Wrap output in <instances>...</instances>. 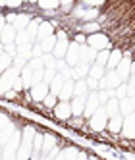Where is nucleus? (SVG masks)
Instances as JSON below:
<instances>
[{
	"instance_id": "nucleus-46",
	"label": "nucleus",
	"mask_w": 135,
	"mask_h": 160,
	"mask_svg": "<svg viewBox=\"0 0 135 160\" xmlns=\"http://www.w3.org/2000/svg\"><path fill=\"white\" fill-rule=\"evenodd\" d=\"M87 85H89V89H91V91H98L100 89L98 79H95V77H87Z\"/></svg>"
},
{
	"instance_id": "nucleus-49",
	"label": "nucleus",
	"mask_w": 135,
	"mask_h": 160,
	"mask_svg": "<svg viewBox=\"0 0 135 160\" xmlns=\"http://www.w3.org/2000/svg\"><path fill=\"white\" fill-rule=\"evenodd\" d=\"M6 14V21L8 23H12L14 25V21H16V16H18V12H4Z\"/></svg>"
},
{
	"instance_id": "nucleus-5",
	"label": "nucleus",
	"mask_w": 135,
	"mask_h": 160,
	"mask_svg": "<svg viewBox=\"0 0 135 160\" xmlns=\"http://www.w3.org/2000/svg\"><path fill=\"white\" fill-rule=\"evenodd\" d=\"M19 70H16V68H8L6 72L0 73V97H4L6 95V91L10 89H14V83H16V79L19 77Z\"/></svg>"
},
{
	"instance_id": "nucleus-30",
	"label": "nucleus",
	"mask_w": 135,
	"mask_h": 160,
	"mask_svg": "<svg viewBox=\"0 0 135 160\" xmlns=\"http://www.w3.org/2000/svg\"><path fill=\"white\" fill-rule=\"evenodd\" d=\"M131 112H135L133 102H131V97L120 98V114H122V116H128V114H131Z\"/></svg>"
},
{
	"instance_id": "nucleus-1",
	"label": "nucleus",
	"mask_w": 135,
	"mask_h": 160,
	"mask_svg": "<svg viewBox=\"0 0 135 160\" xmlns=\"http://www.w3.org/2000/svg\"><path fill=\"white\" fill-rule=\"evenodd\" d=\"M108 112H106V108H104V104H100L97 110H95V114L91 118H87V125L91 128V131L93 133H98V131H102V129H106V123H108Z\"/></svg>"
},
{
	"instance_id": "nucleus-28",
	"label": "nucleus",
	"mask_w": 135,
	"mask_h": 160,
	"mask_svg": "<svg viewBox=\"0 0 135 160\" xmlns=\"http://www.w3.org/2000/svg\"><path fill=\"white\" fill-rule=\"evenodd\" d=\"M106 72H108V70H106V66L93 62L91 68H89V77H95V79H98V81H100V77H104Z\"/></svg>"
},
{
	"instance_id": "nucleus-54",
	"label": "nucleus",
	"mask_w": 135,
	"mask_h": 160,
	"mask_svg": "<svg viewBox=\"0 0 135 160\" xmlns=\"http://www.w3.org/2000/svg\"><path fill=\"white\" fill-rule=\"evenodd\" d=\"M2 52H4V44H2V42H0V54H2Z\"/></svg>"
},
{
	"instance_id": "nucleus-21",
	"label": "nucleus",
	"mask_w": 135,
	"mask_h": 160,
	"mask_svg": "<svg viewBox=\"0 0 135 160\" xmlns=\"http://www.w3.org/2000/svg\"><path fill=\"white\" fill-rule=\"evenodd\" d=\"M31 19H33V14L23 12V10H18V16H16L14 25H16V29H27V25H29Z\"/></svg>"
},
{
	"instance_id": "nucleus-38",
	"label": "nucleus",
	"mask_w": 135,
	"mask_h": 160,
	"mask_svg": "<svg viewBox=\"0 0 135 160\" xmlns=\"http://www.w3.org/2000/svg\"><path fill=\"white\" fill-rule=\"evenodd\" d=\"M114 97V89H98V98H100V104H106V102Z\"/></svg>"
},
{
	"instance_id": "nucleus-48",
	"label": "nucleus",
	"mask_w": 135,
	"mask_h": 160,
	"mask_svg": "<svg viewBox=\"0 0 135 160\" xmlns=\"http://www.w3.org/2000/svg\"><path fill=\"white\" fill-rule=\"evenodd\" d=\"M42 48H41V44L39 42H33V58H39V56H42Z\"/></svg>"
},
{
	"instance_id": "nucleus-13",
	"label": "nucleus",
	"mask_w": 135,
	"mask_h": 160,
	"mask_svg": "<svg viewBox=\"0 0 135 160\" xmlns=\"http://www.w3.org/2000/svg\"><path fill=\"white\" fill-rule=\"evenodd\" d=\"M122 125H123V116H122V114H114V116H110V118H108L106 129H108L112 135H120Z\"/></svg>"
},
{
	"instance_id": "nucleus-40",
	"label": "nucleus",
	"mask_w": 135,
	"mask_h": 160,
	"mask_svg": "<svg viewBox=\"0 0 135 160\" xmlns=\"http://www.w3.org/2000/svg\"><path fill=\"white\" fill-rule=\"evenodd\" d=\"M12 122H14V116H10L6 110H0V131H2L8 123H12Z\"/></svg>"
},
{
	"instance_id": "nucleus-26",
	"label": "nucleus",
	"mask_w": 135,
	"mask_h": 160,
	"mask_svg": "<svg viewBox=\"0 0 135 160\" xmlns=\"http://www.w3.org/2000/svg\"><path fill=\"white\" fill-rule=\"evenodd\" d=\"M21 81H23V87L25 89H31L33 87V68L29 66V62L23 66V70H21Z\"/></svg>"
},
{
	"instance_id": "nucleus-55",
	"label": "nucleus",
	"mask_w": 135,
	"mask_h": 160,
	"mask_svg": "<svg viewBox=\"0 0 135 160\" xmlns=\"http://www.w3.org/2000/svg\"><path fill=\"white\" fill-rule=\"evenodd\" d=\"M131 102H133V108H135V97H131Z\"/></svg>"
},
{
	"instance_id": "nucleus-52",
	"label": "nucleus",
	"mask_w": 135,
	"mask_h": 160,
	"mask_svg": "<svg viewBox=\"0 0 135 160\" xmlns=\"http://www.w3.org/2000/svg\"><path fill=\"white\" fill-rule=\"evenodd\" d=\"M8 6V0H0V10H4Z\"/></svg>"
},
{
	"instance_id": "nucleus-23",
	"label": "nucleus",
	"mask_w": 135,
	"mask_h": 160,
	"mask_svg": "<svg viewBox=\"0 0 135 160\" xmlns=\"http://www.w3.org/2000/svg\"><path fill=\"white\" fill-rule=\"evenodd\" d=\"M64 125H68V128H72V129H75V131H79L83 125H87V118L83 116V114H73V116L68 120Z\"/></svg>"
},
{
	"instance_id": "nucleus-24",
	"label": "nucleus",
	"mask_w": 135,
	"mask_h": 160,
	"mask_svg": "<svg viewBox=\"0 0 135 160\" xmlns=\"http://www.w3.org/2000/svg\"><path fill=\"white\" fill-rule=\"evenodd\" d=\"M72 68H73V73H72L73 79H85V77H89V68H91V64L77 62V64L72 66Z\"/></svg>"
},
{
	"instance_id": "nucleus-7",
	"label": "nucleus",
	"mask_w": 135,
	"mask_h": 160,
	"mask_svg": "<svg viewBox=\"0 0 135 160\" xmlns=\"http://www.w3.org/2000/svg\"><path fill=\"white\" fill-rule=\"evenodd\" d=\"M120 83H123V81H122V77L118 75L116 70H108L104 73V77H100V81H98L100 89H116Z\"/></svg>"
},
{
	"instance_id": "nucleus-9",
	"label": "nucleus",
	"mask_w": 135,
	"mask_h": 160,
	"mask_svg": "<svg viewBox=\"0 0 135 160\" xmlns=\"http://www.w3.org/2000/svg\"><path fill=\"white\" fill-rule=\"evenodd\" d=\"M98 106H100L98 91H89V95H87V104H85V112H83V116H85V118H91Z\"/></svg>"
},
{
	"instance_id": "nucleus-20",
	"label": "nucleus",
	"mask_w": 135,
	"mask_h": 160,
	"mask_svg": "<svg viewBox=\"0 0 135 160\" xmlns=\"http://www.w3.org/2000/svg\"><path fill=\"white\" fill-rule=\"evenodd\" d=\"M73 81H75V79H66V81H64L60 93H58L60 100H72L73 98Z\"/></svg>"
},
{
	"instance_id": "nucleus-19",
	"label": "nucleus",
	"mask_w": 135,
	"mask_h": 160,
	"mask_svg": "<svg viewBox=\"0 0 135 160\" xmlns=\"http://www.w3.org/2000/svg\"><path fill=\"white\" fill-rule=\"evenodd\" d=\"M66 62L70 66H75L77 62H79V44H77L75 41L70 42V48H68V52H66Z\"/></svg>"
},
{
	"instance_id": "nucleus-36",
	"label": "nucleus",
	"mask_w": 135,
	"mask_h": 160,
	"mask_svg": "<svg viewBox=\"0 0 135 160\" xmlns=\"http://www.w3.org/2000/svg\"><path fill=\"white\" fill-rule=\"evenodd\" d=\"M58 100H60V98H58V95H56V93H48L47 97H44L42 104L47 106V110H50V112H52V108H54L56 104H58Z\"/></svg>"
},
{
	"instance_id": "nucleus-37",
	"label": "nucleus",
	"mask_w": 135,
	"mask_h": 160,
	"mask_svg": "<svg viewBox=\"0 0 135 160\" xmlns=\"http://www.w3.org/2000/svg\"><path fill=\"white\" fill-rule=\"evenodd\" d=\"M25 42H33L31 35L27 33V29H18V35H16V44H25Z\"/></svg>"
},
{
	"instance_id": "nucleus-44",
	"label": "nucleus",
	"mask_w": 135,
	"mask_h": 160,
	"mask_svg": "<svg viewBox=\"0 0 135 160\" xmlns=\"http://www.w3.org/2000/svg\"><path fill=\"white\" fill-rule=\"evenodd\" d=\"M27 62H29V60H27V58H23V56H14V64H12V66L16 68V70H19V72H21V70H23V66H25Z\"/></svg>"
},
{
	"instance_id": "nucleus-14",
	"label": "nucleus",
	"mask_w": 135,
	"mask_h": 160,
	"mask_svg": "<svg viewBox=\"0 0 135 160\" xmlns=\"http://www.w3.org/2000/svg\"><path fill=\"white\" fill-rule=\"evenodd\" d=\"M42 139H44V131H37L35 139H33V148H31V160H39L42 154Z\"/></svg>"
},
{
	"instance_id": "nucleus-3",
	"label": "nucleus",
	"mask_w": 135,
	"mask_h": 160,
	"mask_svg": "<svg viewBox=\"0 0 135 160\" xmlns=\"http://www.w3.org/2000/svg\"><path fill=\"white\" fill-rule=\"evenodd\" d=\"M19 145H21V128H18L16 133L10 137V141L2 147V156H4V160H16Z\"/></svg>"
},
{
	"instance_id": "nucleus-35",
	"label": "nucleus",
	"mask_w": 135,
	"mask_h": 160,
	"mask_svg": "<svg viewBox=\"0 0 135 160\" xmlns=\"http://www.w3.org/2000/svg\"><path fill=\"white\" fill-rule=\"evenodd\" d=\"M39 10H58L60 0H39Z\"/></svg>"
},
{
	"instance_id": "nucleus-51",
	"label": "nucleus",
	"mask_w": 135,
	"mask_h": 160,
	"mask_svg": "<svg viewBox=\"0 0 135 160\" xmlns=\"http://www.w3.org/2000/svg\"><path fill=\"white\" fill-rule=\"evenodd\" d=\"M128 83H129L131 87H135V73H131V77L128 79Z\"/></svg>"
},
{
	"instance_id": "nucleus-2",
	"label": "nucleus",
	"mask_w": 135,
	"mask_h": 160,
	"mask_svg": "<svg viewBox=\"0 0 135 160\" xmlns=\"http://www.w3.org/2000/svg\"><path fill=\"white\" fill-rule=\"evenodd\" d=\"M87 44H89L91 48H95L97 52L114 47V42H112V39H110V35H108L106 31H97V33L87 35Z\"/></svg>"
},
{
	"instance_id": "nucleus-18",
	"label": "nucleus",
	"mask_w": 135,
	"mask_h": 160,
	"mask_svg": "<svg viewBox=\"0 0 135 160\" xmlns=\"http://www.w3.org/2000/svg\"><path fill=\"white\" fill-rule=\"evenodd\" d=\"M77 156H79V148L75 145H64L56 160H77Z\"/></svg>"
},
{
	"instance_id": "nucleus-6",
	"label": "nucleus",
	"mask_w": 135,
	"mask_h": 160,
	"mask_svg": "<svg viewBox=\"0 0 135 160\" xmlns=\"http://www.w3.org/2000/svg\"><path fill=\"white\" fill-rule=\"evenodd\" d=\"M120 137H122V139H128V141L135 139V112L123 116V125H122Z\"/></svg>"
},
{
	"instance_id": "nucleus-42",
	"label": "nucleus",
	"mask_w": 135,
	"mask_h": 160,
	"mask_svg": "<svg viewBox=\"0 0 135 160\" xmlns=\"http://www.w3.org/2000/svg\"><path fill=\"white\" fill-rule=\"evenodd\" d=\"M56 73H58V70H56V68H44V79H42V81L50 85V81L56 77Z\"/></svg>"
},
{
	"instance_id": "nucleus-41",
	"label": "nucleus",
	"mask_w": 135,
	"mask_h": 160,
	"mask_svg": "<svg viewBox=\"0 0 135 160\" xmlns=\"http://www.w3.org/2000/svg\"><path fill=\"white\" fill-rule=\"evenodd\" d=\"M114 97H116V98H123V97H128V83H126V81L120 83V85L114 89Z\"/></svg>"
},
{
	"instance_id": "nucleus-12",
	"label": "nucleus",
	"mask_w": 135,
	"mask_h": 160,
	"mask_svg": "<svg viewBox=\"0 0 135 160\" xmlns=\"http://www.w3.org/2000/svg\"><path fill=\"white\" fill-rule=\"evenodd\" d=\"M56 33V27L50 19H42L41 21V25H39V33H37V41H42V39H47L48 35H54ZM35 41V42H37Z\"/></svg>"
},
{
	"instance_id": "nucleus-53",
	"label": "nucleus",
	"mask_w": 135,
	"mask_h": 160,
	"mask_svg": "<svg viewBox=\"0 0 135 160\" xmlns=\"http://www.w3.org/2000/svg\"><path fill=\"white\" fill-rule=\"evenodd\" d=\"M25 4H31V6H37V4H39V0H27Z\"/></svg>"
},
{
	"instance_id": "nucleus-45",
	"label": "nucleus",
	"mask_w": 135,
	"mask_h": 160,
	"mask_svg": "<svg viewBox=\"0 0 135 160\" xmlns=\"http://www.w3.org/2000/svg\"><path fill=\"white\" fill-rule=\"evenodd\" d=\"M83 4L87 6H95V8H104V4L108 2V0H81Z\"/></svg>"
},
{
	"instance_id": "nucleus-32",
	"label": "nucleus",
	"mask_w": 135,
	"mask_h": 160,
	"mask_svg": "<svg viewBox=\"0 0 135 160\" xmlns=\"http://www.w3.org/2000/svg\"><path fill=\"white\" fill-rule=\"evenodd\" d=\"M12 64H14V56L12 54H8L6 50L0 54V73L2 72H6L8 68H12Z\"/></svg>"
},
{
	"instance_id": "nucleus-34",
	"label": "nucleus",
	"mask_w": 135,
	"mask_h": 160,
	"mask_svg": "<svg viewBox=\"0 0 135 160\" xmlns=\"http://www.w3.org/2000/svg\"><path fill=\"white\" fill-rule=\"evenodd\" d=\"M64 81H66V77L58 72V73H56V77L50 81V93H56V95H58L60 89H62V85H64Z\"/></svg>"
},
{
	"instance_id": "nucleus-25",
	"label": "nucleus",
	"mask_w": 135,
	"mask_h": 160,
	"mask_svg": "<svg viewBox=\"0 0 135 160\" xmlns=\"http://www.w3.org/2000/svg\"><path fill=\"white\" fill-rule=\"evenodd\" d=\"M70 102H72V110H73V114H83V112H85V104H87V95L73 97Z\"/></svg>"
},
{
	"instance_id": "nucleus-31",
	"label": "nucleus",
	"mask_w": 135,
	"mask_h": 160,
	"mask_svg": "<svg viewBox=\"0 0 135 160\" xmlns=\"http://www.w3.org/2000/svg\"><path fill=\"white\" fill-rule=\"evenodd\" d=\"M16 56H23V58L31 60V58H33V42L18 44V54H16Z\"/></svg>"
},
{
	"instance_id": "nucleus-11",
	"label": "nucleus",
	"mask_w": 135,
	"mask_h": 160,
	"mask_svg": "<svg viewBox=\"0 0 135 160\" xmlns=\"http://www.w3.org/2000/svg\"><path fill=\"white\" fill-rule=\"evenodd\" d=\"M131 64H133V56H123L122 62L116 68L118 75L122 77V81H126V83H128V79L131 77Z\"/></svg>"
},
{
	"instance_id": "nucleus-43",
	"label": "nucleus",
	"mask_w": 135,
	"mask_h": 160,
	"mask_svg": "<svg viewBox=\"0 0 135 160\" xmlns=\"http://www.w3.org/2000/svg\"><path fill=\"white\" fill-rule=\"evenodd\" d=\"M72 41H75L77 44H87V35L83 31H75L73 35H72Z\"/></svg>"
},
{
	"instance_id": "nucleus-27",
	"label": "nucleus",
	"mask_w": 135,
	"mask_h": 160,
	"mask_svg": "<svg viewBox=\"0 0 135 160\" xmlns=\"http://www.w3.org/2000/svg\"><path fill=\"white\" fill-rule=\"evenodd\" d=\"M89 85H87V77L85 79H75L73 81V97H79V95H89Z\"/></svg>"
},
{
	"instance_id": "nucleus-22",
	"label": "nucleus",
	"mask_w": 135,
	"mask_h": 160,
	"mask_svg": "<svg viewBox=\"0 0 135 160\" xmlns=\"http://www.w3.org/2000/svg\"><path fill=\"white\" fill-rule=\"evenodd\" d=\"M70 42H72V39H58L52 54L56 56V58H66V52H68V48H70Z\"/></svg>"
},
{
	"instance_id": "nucleus-15",
	"label": "nucleus",
	"mask_w": 135,
	"mask_h": 160,
	"mask_svg": "<svg viewBox=\"0 0 135 160\" xmlns=\"http://www.w3.org/2000/svg\"><path fill=\"white\" fill-rule=\"evenodd\" d=\"M16 35H18V29L12 23H6V27L0 33V42L2 44H10V42H16Z\"/></svg>"
},
{
	"instance_id": "nucleus-4",
	"label": "nucleus",
	"mask_w": 135,
	"mask_h": 160,
	"mask_svg": "<svg viewBox=\"0 0 135 160\" xmlns=\"http://www.w3.org/2000/svg\"><path fill=\"white\" fill-rule=\"evenodd\" d=\"M72 116H73V110L70 100H58V104L52 108V120H56L58 123H66Z\"/></svg>"
},
{
	"instance_id": "nucleus-8",
	"label": "nucleus",
	"mask_w": 135,
	"mask_h": 160,
	"mask_svg": "<svg viewBox=\"0 0 135 160\" xmlns=\"http://www.w3.org/2000/svg\"><path fill=\"white\" fill-rule=\"evenodd\" d=\"M29 93H31L33 102H42V100H44V97L50 93V85H48V83H44V81L35 83V85L29 89Z\"/></svg>"
},
{
	"instance_id": "nucleus-33",
	"label": "nucleus",
	"mask_w": 135,
	"mask_h": 160,
	"mask_svg": "<svg viewBox=\"0 0 135 160\" xmlns=\"http://www.w3.org/2000/svg\"><path fill=\"white\" fill-rule=\"evenodd\" d=\"M104 108H106V112H108V116H114V114H120V98H116V97H112L106 104H104Z\"/></svg>"
},
{
	"instance_id": "nucleus-16",
	"label": "nucleus",
	"mask_w": 135,
	"mask_h": 160,
	"mask_svg": "<svg viewBox=\"0 0 135 160\" xmlns=\"http://www.w3.org/2000/svg\"><path fill=\"white\" fill-rule=\"evenodd\" d=\"M123 58V50L120 47H112L110 48V58H108V64H106V70H116L118 64L122 62Z\"/></svg>"
},
{
	"instance_id": "nucleus-17",
	"label": "nucleus",
	"mask_w": 135,
	"mask_h": 160,
	"mask_svg": "<svg viewBox=\"0 0 135 160\" xmlns=\"http://www.w3.org/2000/svg\"><path fill=\"white\" fill-rule=\"evenodd\" d=\"M97 58V50L91 48L89 44H79V62H85V64H93Z\"/></svg>"
},
{
	"instance_id": "nucleus-39",
	"label": "nucleus",
	"mask_w": 135,
	"mask_h": 160,
	"mask_svg": "<svg viewBox=\"0 0 135 160\" xmlns=\"http://www.w3.org/2000/svg\"><path fill=\"white\" fill-rule=\"evenodd\" d=\"M108 58H110V48H104V50H98V52H97L95 62H97V64L106 66V64H108Z\"/></svg>"
},
{
	"instance_id": "nucleus-29",
	"label": "nucleus",
	"mask_w": 135,
	"mask_h": 160,
	"mask_svg": "<svg viewBox=\"0 0 135 160\" xmlns=\"http://www.w3.org/2000/svg\"><path fill=\"white\" fill-rule=\"evenodd\" d=\"M56 41H58V37H56V33H54V35H48L47 39L37 41V42L41 44L42 52H52V50H54V47H56Z\"/></svg>"
},
{
	"instance_id": "nucleus-47",
	"label": "nucleus",
	"mask_w": 135,
	"mask_h": 160,
	"mask_svg": "<svg viewBox=\"0 0 135 160\" xmlns=\"http://www.w3.org/2000/svg\"><path fill=\"white\" fill-rule=\"evenodd\" d=\"M4 50H6L8 54H12V56H16V54H18V44H16V42H10V44H4Z\"/></svg>"
},
{
	"instance_id": "nucleus-10",
	"label": "nucleus",
	"mask_w": 135,
	"mask_h": 160,
	"mask_svg": "<svg viewBox=\"0 0 135 160\" xmlns=\"http://www.w3.org/2000/svg\"><path fill=\"white\" fill-rule=\"evenodd\" d=\"M60 143V137L56 135L54 131H44V139H42V154H41V158L44 160V156H47L52 148Z\"/></svg>"
},
{
	"instance_id": "nucleus-50",
	"label": "nucleus",
	"mask_w": 135,
	"mask_h": 160,
	"mask_svg": "<svg viewBox=\"0 0 135 160\" xmlns=\"http://www.w3.org/2000/svg\"><path fill=\"white\" fill-rule=\"evenodd\" d=\"M128 97H135V87H131L128 83Z\"/></svg>"
}]
</instances>
